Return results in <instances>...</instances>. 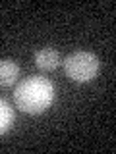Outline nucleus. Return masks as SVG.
I'll list each match as a JSON object with an SVG mask.
<instances>
[{"instance_id": "nucleus-1", "label": "nucleus", "mask_w": 116, "mask_h": 154, "mask_svg": "<svg viewBox=\"0 0 116 154\" xmlns=\"http://www.w3.org/2000/svg\"><path fill=\"white\" fill-rule=\"evenodd\" d=\"M16 106L25 114H43L50 108L54 100V85L50 79L43 75H31L18 83L16 93Z\"/></svg>"}, {"instance_id": "nucleus-2", "label": "nucleus", "mask_w": 116, "mask_h": 154, "mask_svg": "<svg viewBox=\"0 0 116 154\" xmlns=\"http://www.w3.org/2000/svg\"><path fill=\"white\" fill-rule=\"evenodd\" d=\"M64 71L72 81L87 83L99 73V58L93 52H74L64 60Z\"/></svg>"}, {"instance_id": "nucleus-3", "label": "nucleus", "mask_w": 116, "mask_h": 154, "mask_svg": "<svg viewBox=\"0 0 116 154\" xmlns=\"http://www.w3.org/2000/svg\"><path fill=\"white\" fill-rule=\"evenodd\" d=\"M35 64L43 71H52L62 64V58L54 48H43V50H39L35 54Z\"/></svg>"}, {"instance_id": "nucleus-4", "label": "nucleus", "mask_w": 116, "mask_h": 154, "mask_svg": "<svg viewBox=\"0 0 116 154\" xmlns=\"http://www.w3.org/2000/svg\"><path fill=\"white\" fill-rule=\"evenodd\" d=\"M19 77V66L12 60H0V87H14Z\"/></svg>"}, {"instance_id": "nucleus-5", "label": "nucleus", "mask_w": 116, "mask_h": 154, "mask_svg": "<svg viewBox=\"0 0 116 154\" xmlns=\"http://www.w3.org/2000/svg\"><path fill=\"white\" fill-rule=\"evenodd\" d=\"M14 125V108L4 98H0V135L8 133Z\"/></svg>"}]
</instances>
